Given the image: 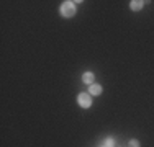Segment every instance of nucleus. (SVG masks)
<instances>
[{
    "label": "nucleus",
    "instance_id": "1",
    "mask_svg": "<svg viewBox=\"0 0 154 147\" xmlns=\"http://www.w3.org/2000/svg\"><path fill=\"white\" fill-rule=\"evenodd\" d=\"M61 15H62V16H66V18L74 16V15H75V5H74V2H64V3H62Z\"/></svg>",
    "mask_w": 154,
    "mask_h": 147
},
{
    "label": "nucleus",
    "instance_id": "2",
    "mask_svg": "<svg viewBox=\"0 0 154 147\" xmlns=\"http://www.w3.org/2000/svg\"><path fill=\"white\" fill-rule=\"evenodd\" d=\"M79 105L82 108H89L92 105V100H90V95L89 93H80L79 95Z\"/></svg>",
    "mask_w": 154,
    "mask_h": 147
},
{
    "label": "nucleus",
    "instance_id": "3",
    "mask_svg": "<svg viewBox=\"0 0 154 147\" xmlns=\"http://www.w3.org/2000/svg\"><path fill=\"white\" fill-rule=\"evenodd\" d=\"M89 93H90V95H102V87L92 83V85H90V88H89Z\"/></svg>",
    "mask_w": 154,
    "mask_h": 147
},
{
    "label": "nucleus",
    "instance_id": "4",
    "mask_svg": "<svg viewBox=\"0 0 154 147\" xmlns=\"http://www.w3.org/2000/svg\"><path fill=\"white\" fill-rule=\"evenodd\" d=\"M82 80L85 83H90V85H92V82H94V74H90V72H85L82 75Z\"/></svg>",
    "mask_w": 154,
    "mask_h": 147
},
{
    "label": "nucleus",
    "instance_id": "5",
    "mask_svg": "<svg viewBox=\"0 0 154 147\" xmlns=\"http://www.w3.org/2000/svg\"><path fill=\"white\" fill-rule=\"evenodd\" d=\"M143 8V2H139V0H133L131 2V10H134V12H138V10Z\"/></svg>",
    "mask_w": 154,
    "mask_h": 147
},
{
    "label": "nucleus",
    "instance_id": "6",
    "mask_svg": "<svg viewBox=\"0 0 154 147\" xmlns=\"http://www.w3.org/2000/svg\"><path fill=\"white\" fill-rule=\"evenodd\" d=\"M113 144H115V141H113L112 137H108L107 141H105V147H113Z\"/></svg>",
    "mask_w": 154,
    "mask_h": 147
},
{
    "label": "nucleus",
    "instance_id": "7",
    "mask_svg": "<svg viewBox=\"0 0 154 147\" xmlns=\"http://www.w3.org/2000/svg\"><path fill=\"white\" fill-rule=\"evenodd\" d=\"M130 147H139V142L136 141V139H133V141L130 142Z\"/></svg>",
    "mask_w": 154,
    "mask_h": 147
}]
</instances>
